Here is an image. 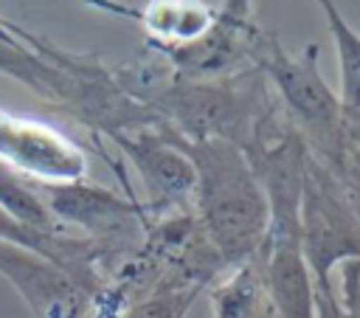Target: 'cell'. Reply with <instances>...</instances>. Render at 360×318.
I'll return each instance as SVG.
<instances>
[{"label": "cell", "instance_id": "obj_1", "mask_svg": "<svg viewBox=\"0 0 360 318\" xmlns=\"http://www.w3.org/2000/svg\"><path fill=\"white\" fill-rule=\"evenodd\" d=\"M202 225L225 262H245L267 236L270 203L245 155L219 138L191 146Z\"/></svg>", "mask_w": 360, "mask_h": 318}, {"label": "cell", "instance_id": "obj_2", "mask_svg": "<svg viewBox=\"0 0 360 318\" xmlns=\"http://www.w3.org/2000/svg\"><path fill=\"white\" fill-rule=\"evenodd\" d=\"M301 197L270 200V256H267V290L284 318H315L312 281L301 245Z\"/></svg>", "mask_w": 360, "mask_h": 318}, {"label": "cell", "instance_id": "obj_3", "mask_svg": "<svg viewBox=\"0 0 360 318\" xmlns=\"http://www.w3.org/2000/svg\"><path fill=\"white\" fill-rule=\"evenodd\" d=\"M0 158L45 180L73 183L84 172L82 152L53 127L0 113Z\"/></svg>", "mask_w": 360, "mask_h": 318}, {"label": "cell", "instance_id": "obj_4", "mask_svg": "<svg viewBox=\"0 0 360 318\" xmlns=\"http://www.w3.org/2000/svg\"><path fill=\"white\" fill-rule=\"evenodd\" d=\"M0 270L22 290L39 318H79L82 315V290L68 279V273L45 265L28 250L0 242Z\"/></svg>", "mask_w": 360, "mask_h": 318}, {"label": "cell", "instance_id": "obj_5", "mask_svg": "<svg viewBox=\"0 0 360 318\" xmlns=\"http://www.w3.org/2000/svg\"><path fill=\"white\" fill-rule=\"evenodd\" d=\"M318 51L309 48L304 59H290L276 42L267 48V70L276 79L278 90L290 101V107L315 127H329L338 118V98L323 84L315 68Z\"/></svg>", "mask_w": 360, "mask_h": 318}, {"label": "cell", "instance_id": "obj_6", "mask_svg": "<svg viewBox=\"0 0 360 318\" xmlns=\"http://www.w3.org/2000/svg\"><path fill=\"white\" fill-rule=\"evenodd\" d=\"M135 160V166L141 169L149 191L155 194V200L169 203V200H183L194 183H197V172L194 163L174 146L155 141V138H121L118 141Z\"/></svg>", "mask_w": 360, "mask_h": 318}, {"label": "cell", "instance_id": "obj_7", "mask_svg": "<svg viewBox=\"0 0 360 318\" xmlns=\"http://www.w3.org/2000/svg\"><path fill=\"white\" fill-rule=\"evenodd\" d=\"M323 11L329 17V31L338 45L340 56V101H338V118L346 121V127L360 135V37L346 25L340 11L332 6V0H321Z\"/></svg>", "mask_w": 360, "mask_h": 318}, {"label": "cell", "instance_id": "obj_8", "mask_svg": "<svg viewBox=\"0 0 360 318\" xmlns=\"http://www.w3.org/2000/svg\"><path fill=\"white\" fill-rule=\"evenodd\" d=\"M51 205L56 214L82 222L84 228H107L124 222L129 217V205L112 197L110 191L90 189V186H59L51 191Z\"/></svg>", "mask_w": 360, "mask_h": 318}, {"label": "cell", "instance_id": "obj_9", "mask_svg": "<svg viewBox=\"0 0 360 318\" xmlns=\"http://www.w3.org/2000/svg\"><path fill=\"white\" fill-rule=\"evenodd\" d=\"M253 304H256V284L248 267H242L236 279H231L214 298L217 318H250Z\"/></svg>", "mask_w": 360, "mask_h": 318}, {"label": "cell", "instance_id": "obj_10", "mask_svg": "<svg viewBox=\"0 0 360 318\" xmlns=\"http://www.w3.org/2000/svg\"><path fill=\"white\" fill-rule=\"evenodd\" d=\"M0 236L8 239V242H17V245H22V248H34L37 253H42V256H48V259H59L62 265L68 262V256H65V242L53 239L51 234H39V231H31V228L20 225V222L11 220L3 208H0Z\"/></svg>", "mask_w": 360, "mask_h": 318}, {"label": "cell", "instance_id": "obj_11", "mask_svg": "<svg viewBox=\"0 0 360 318\" xmlns=\"http://www.w3.org/2000/svg\"><path fill=\"white\" fill-rule=\"evenodd\" d=\"M343 307L349 318H360V256H346L340 262Z\"/></svg>", "mask_w": 360, "mask_h": 318}]
</instances>
